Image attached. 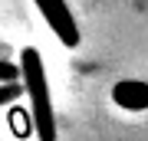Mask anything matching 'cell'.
<instances>
[{
	"label": "cell",
	"mask_w": 148,
	"mask_h": 141,
	"mask_svg": "<svg viewBox=\"0 0 148 141\" xmlns=\"http://www.w3.org/2000/svg\"><path fill=\"white\" fill-rule=\"evenodd\" d=\"M36 3V10L43 13V20H46V26L56 33V40L63 43V46H79L82 33H79V23H76L73 10L66 7V0H33Z\"/></svg>",
	"instance_id": "7a4b0ae2"
},
{
	"label": "cell",
	"mask_w": 148,
	"mask_h": 141,
	"mask_svg": "<svg viewBox=\"0 0 148 141\" xmlns=\"http://www.w3.org/2000/svg\"><path fill=\"white\" fill-rule=\"evenodd\" d=\"M7 125H10L13 138L16 141H27L33 135V121H30V112L23 108V105H10V112H7Z\"/></svg>",
	"instance_id": "277c9868"
},
{
	"label": "cell",
	"mask_w": 148,
	"mask_h": 141,
	"mask_svg": "<svg viewBox=\"0 0 148 141\" xmlns=\"http://www.w3.org/2000/svg\"><path fill=\"white\" fill-rule=\"evenodd\" d=\"M112 102L125 112H145L148 108V85L142 79H122L112 85Z\"/></svg>",
	"instance_id": "3957f363"
},
{
	"label": "cell",
	"mask_w": 148,
	"mask_h": 141,
	"mask_svg": "<svg viewBox=\"0 0 148 141\" xmlns=\"http://www.w3.org/2000/svg\"><path fill=\"white\" fill-rule=\"evenodd\" d=\"M7 82H20V69L7 59H0V85H7Z\"/></svg>",
	"instance_id": "8992f818"
},
{
	"label": "cell",
	"mask_w": 148,
	"mask_h": 141,
	"mask_svg": "<svg viewBox=\"0 0 148 141\" xmlns=\"http://www.w3.org/2000/svg\"><path fill=\"white\" fill-rule=\"evenodd\" d=\"M20 95H23V85H20V82H7V85H0V108H3V105H13Z\"/></svg>",
	"instance_id": "5b68a950"
},
{
	"label": "cell",
	"mask_w": 148,
	"mask_h": 141,
	"mask_svg": "<svg viewBox=\"0 0 148 141\" xmlns=\"http://www.w3.org/2000/svg\"><path fill=\"white\" fill-rule=\"evenodd\" d=\"M20 79H23V92L30 95V121H33V135L36 141H56V115H53V102H49V82H46V69H43V56L36 46H23L20 49Z\"/></svg>",
	"instance_id": "6da1fadb"
}]
</instances>
